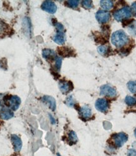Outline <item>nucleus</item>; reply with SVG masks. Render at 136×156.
<instances>
[{
	"label": "nucleus",
	"mask_w": 136,
	"mask_h": 156,
	"mask_svg": "<svg viewBox=\"0 0 136 156\" xmlns=\"http://www.w3.org/2000/svg\"><path fill=\"white\" fill-rule=\"evenodd\" d=\"M111 144L116 148H120L128 140V135L124 132L115 133L110 137Z\"/></svg>",
	"instance_id": "2"
},
{
	"label": "nucleus",
	"mask_w": 136,
	"mask_h": 156,
	"mask_svg": "<svg viewBox=\"0 0 136 156\" xmlns=\"http://www.w3.org/2000/svg\"><path fill=\"white\" fill-rule=\"evenodd\" d=\"M128 31L131 35L136 37V21L133 20L132 22L128 25Z\"/></svg>",
	"instance_id": "21"
},
{
	"label": "nucleus",
	"mask_w": 136,
	"mask_h": 156,
	"mask_svg": "<svg viewBox=\"0 0 136 156\" xmlns=\"http://www.w3.org/2000/svg\"><path fill=\"white\" fill-rule=\"evenodd\" d=\"M0 108H1V102H0Z\"/></svg>",
	"instance_id": "33"
},
{
	"label": "nucleus",
	"mask_w": 136,
	"mask_h": 156,
	"mask_svg": "<svg viewBox=\"0 0 136 156\" xmlns=\"http://www.w3.org/2000/svg\"><path fill=\"white\" fill-rule=\"evenodd\" d=\"M131 15L132 12L131 8L129 6H125L115 11L113 15L117 21L122 22L129 19L131 16Z\"/></svg>",
	"instance_id": "3"
},
{
	"label": "nucleus",
	"mask_w": 136,
	"mask_h": 156,
	"mask_svg": "<svg viewBox=\"0 0 136 156\" xmlns=\"http://www.w3.org/2000/svg\"><path fill=\"white\" fill-rule=\"evenodd\" d=\"M41 8L47 13L54 14L57 11V7L55 3L52 1H45L42 4Z\"/></svg>",
	"instance_id": "6"
},
{
	"label": "nucleus",
	"mask_w": 136,
	"mask_h": 156,
	"mask_svg": "<svg viewBox=\"0 0 136 156\" xmlns=\"http://www.w3.org/2000/svg\"><path fill=\"white\" fill-rule=\"evenodd\" d=\"M96 19L100 23H105L110 19V13L105 10H98L95 15Z\"/></svg>",
	"instance_id": "8"
},
{
	"label": "nucleus",
	"mask_w": 136,
	"mask_h": 156,
	"mask_svg": "<svg viewBox=\"0 0 136 156\" xmlns=\"http://www.w3.org/2000/svg\"><path fill=\"white\" fill-rule=\"evenodd\" d=\"M12 143L15 152H20L22 147V142L21 138L16 135H12L11 136Z\"/></svg>",
	"instance_id": "11"
},
{
	"label": "nucleus",
	"mask_w": 136,
	"mask_h": 156,
	"mask_svg": "<svg viewBox=\"0 0 136 156\" xmlns=\"http://www.w3.org/2000/svg\"><path fill=\"white\" fill-rule=\"evenodd\" d=\"M66 104L68 106H70V107H73L75 105V102H74V100L73 96H70L66 99Z\"/></svg>",
	"instance_id": "25"
},
{
	"label": "nucleus",
	"mask_w": 136,
	"mask_h": 156,
	"mask_svg": "<svg viewBox=\"0 0 136 156\" xmlns=\"http://www.w3.org/2000/svg\"><path fill=\"white\" fill-rule=\"evenodd\" d=\"M129 41V36L122 30L115 31L112 34L111 37L112 44L117 48H123L128 44Z\"/></svg>",
	"instance_id": "1"
},
{
	"label": "nucleus",
	"mask_w": 136,
	"mask_h": 156,
	"mask_svg": "<svg viewBox=\"0 0 136 156\" xmlns=\"http://www.w3.org/2000/svg\"><path fill=\"white\" fill-rule=\"evenodd\" d=\"M100 6L105 10H109L112 9L114 6V2L110 0H102L100 1Z\"/></svg>",
	"instance_id": "16"
},
{
	"label": "nucleus",
	"mask_w": 136,
	"mask_h": 156,
	"mask_svg": "<svg viewBox=\"0 0 136 156\" xmlns=\"http://www.w3.org/2000/svg\"><path fill=\"white\" fill-rule=\"evenodd\" d=\"M100 95L109 98H114L117 95L115 89L108 85H104L100 87Z\"/></svg>",
	"instance_id": "5"
},
{
	"label": "nucleus",
	"mask_w": 136,
	"mask_h": 156,
	"mask_svg": "<svg viewBox=\"0 0 136 156\" xmlns=\"http://www.w3.org/2000/svg\"><path fill=\"white\" fill-rule=\"evenodd\" d=\"M68 141L70 145L75 144L78 142V137L74 131H71L68 134Z\"/></svg>",
	"instance_id": "19"
},
{
	"label": "nucleus",
	"mask_w": 136,
	"mask_h": 156,
	"mask_svg": "<svg viewBox=\"0 0 136 156\" xmlns=\"http://www.w3.org/2000/svg\"><path fill=\"white\" fill-rule=\"evenodd\" d=\"M79 3L80 1H78V0H70V1L66 2V5H67L68 7L75 9L78 6Z\"/></svg>",
	"instance_id": "23"
},
{
	"label": "nucleus",
	"mask_w": 136,
	"mask_h": 156,
	"mask_svg": "<svg viewBox=\"0 0 136 156\" xmlns=\"http://www.w3.org/2000/svg\"><path fill=\"white\" fill-rule=\"evenodd\" d=\"M56 60V68L57 70H59L61 69V65H62V59L59 57H57L55 59Z\"/></svg>",
	"instance_id": "26"
},
{
	"label": "nucleus",
	"mask_w": 136,
	"mask_h": 156,
	"mask_svg": "<svg viewBox=\"0 0 136 156\" xmlns=\"http://www.w3.org/2000/svg\"><path fill=\"white\" fill-rule=\"evenodd\" d=\"M59 54L61 56L66 57V56H71L73 53L72 50L68 48H58Z\"/></svg>",
	"instance_id": "18"
},
{
	"label": "nucleus",
	"mask_w": 136,
	"mask_h": 156,
	"mask_svg": "<svg viewBox=\"0 0 136 156\" xmlns=\"http://www.w3.org/2000/svg\"><path fill=\"white\" fill-rule=\"evenodd\" d=\"M42 56L47 61H53L56 58L55 52L53 50L50 49H44L42 51Z\"/></svg>",
	"instance_id": "14"
},
{
	"label": "nucleus",
	"mask_w": 136,
	"mask_h": 156,
	"mask_svg": "<svg viewBox=\"0 0 136 156\" xmlns=\"http://www.w3.org/2000/svg\"><path fill=\"white\" fill-rule=\"evenodd\" d=\"M59 87L61 92L64 94H67L73 89V84L70 81L61 80L59 83Z\"/></svg>",
	"instance_id": "9"
},
{
	"label": "nucleus",
	"mask_w": 136,
	"mask_h": 156,
	"mask_svg": "<svg viewBox=\"0 0 136 156\" xmlns=\"http://www.w3.org/2000/svg\"><path fill=\"white\" fill-rule=\"evenodd\" d=\"M131 10V12H132L133 15L136 16V2H134V3H132Z\"/></svg>",
	"instance_id": "28"
},
{
	"label": "nucleus",
	"mask_w": 136,
	"mask_h": 156,
	"mask_svg": "<svg viewBox=\"0 0 136 156\" xmlns=\"http://www.w3.org/2000/svg\"><path fill=\"white\" fill-rule=\"evenodd\" d=\"M53 41L59 45L64 44L66 41V36L64 32L57 31L56 34L53 37Z\"/></svg>",
	"instance_id": "12"
},
{
	"label": "nucleus",
	"mask_w": 136,
	"mask_h": 156,
	"mask_svg": "<svg viewBox=\"0 0 136 156\" xmlns=\"http://www.w3.org/2000/svg\"><path fill=\"white\" fill-rule=\"evenodd\" d=\"M80 116L84 121H87L91 118L92 116L91 109L88 106H84L79 110Z\"/></svg>",
	"instance_id": "10"
},
{
	"label": "nucleus",
	"mask_w": 136,
	"mask_h": 156,
	"mask_svg": "<svg viewBox=\"0 0 136 156\" xmlns=\"http://www.w3.org/2000/svg\"><path fill=\"white\" fill-rule=\"evenodd\" d=\"M125 102L127 105L129 106H133L136 105V98L127 96L125 99Z\"/></svg>",
	"instance_id": "22"
},
{
	"label": "nucleus",
	"mask_w": 136,
	"mask_h": 156,
	"mask_svg": "<svg viewBox=\"0 0 136 156\" xmlns=\"http://www.w3.org/2000/svg\"><path fill=\"white\" fill-rule=\"evenodd\" d=\"M130 92L134 94H136V80L129 81L127 84Z\"/></svg>",
	"instance_id": "20"
},
{
	"label": "nucleus",
	"mask_w": 136,
	"mask_h": 156,
	"mask_svg": "<svg viewBox=\"0 0 136 156\" xmlns=\"http://www.w3.org/2000/svg\"><path fill=\"white\" fill-rule=\"evenodd\" d=\"M111 51V48L109 46H100L98 48V52L102 56L108 55Z\"/></svg>",
	"instance_id": "17"
},
{
	"label": "nucleus",
	"mask_w": 136,
	"mask_h": 156,
	"mask_svg": "<svg viewBox=\"0 0 136 156\" xmlns=\"http://www.w3.org/2000/svg\"><path fill=\"white\" fill-rule=\"evenodd\" d=\"M14 116V114L12 111L8 109L4 108L0 112V118L5 120L10 119L12 118H13Z\"/></svg>",
	"instance_id": "15"
},
{
	"label": "nucleus",
	"mask_w": 136,
	"mask_h": 156,
	"mask_svg": "<svg viewBox=\"0 0 136 156\" xmlns=\"http://www.w3.org/2000/svg\"><path fill=\"white\" fill-rule=\"evenodd\" d=\"M42 100L44 102L47 104L51 110L53 111H55L56 108V104L55 99L53 97H50L49 96H45L42 98Z\"/></svg>",
	"instance_id": "13"
},
{
	"label": "nucleus",
	"mask_w": 136,
	"mask_h": 156,
	"mask_svg": "<svg viewBox=\"0 0 136 156\" xmlns=\"http://www.w3.org/2000/svg\"><path fill=\"white\" fill-rule=\"evenodd\" d=\"M96 109L101 112H106L109 108L110 104L108 101L105 99H98L95 102Z\"/></svg>",
	"instance_id": "7"
},
{
	"label": "nucleus",
	"mask_w": 136,
	"mask_h": 156,
	"mask_svg": "<svg viewBox=\"0 0 136 156\" xmlns=\"http://www.w3.org/2000/svg\"><path fill=\"white\" fill-rule=\"evenodd\" d=\"M5 29V23L2 21L0 20V34L2 33Z\"/></svg>",
	"instance_id": "29"
},
{
	"label": "nucleus",
	"mask_w": 136,
	"mask_h": 156,
	"mask_svg": "<svg viewBox=\"0 0 136 156\" xmlns=\"http://www.w3.org/2000/svg\"><path fill=\"white\" fill-rule=\"evenodd\" d=\"M4 100L5 105L10 107L13 111L18 109L21 104V99L17 96H6Z\"/></svg>",
	"instance_id": "4"
},
{
	"label": "nucleus",
	"mask_w": 136,
	"mask_h": 156,
	"mask_svg": "<svg viewBox=\"0 0 136 156\" xmlns=\"http://www.w3.org/2000/svg\"><path fill=\"white\" fill-rule=\"evenodd\" d=\"M82 3V6L85 8V9H91L93 7V2L92 1H89V0H85V1H83L81 2Z\"/></svg>",
	"instance_id": "24"
},
{
	"label": "nucleus",
	"mask_w": 136,
	"mask_h": 156,
	"mask_svg": "<svg viewBox=\"0 0 136 156\" xmlns=\"http://www.w3.org/2000/svg\"><path fill=\"white\" fill-rule=\"evenodd\" d=\"M50 119L51 120H52V121H52V123L54 124V123H55V119H53V118L52 117V116H51L50 115Z\"/></svg>",
	"instance_id": "30"
},
{
	"label": "nucleus",
	"mask_w": 136,
	"mask_h": 156,
	"mask_svg": "<svg viewBox=\"0 0 136 156\" xmlns=\"http://www.w3.org/2000/svg\"><path fill=\"white\" fill-rule=\"evenodd\" d=\"M57 156H61V155H59V154H57Z\"/></svg>",
	"instance_id": "32"
},
{
	"label": "nucleus",
	"mask_w": 136,
	"mask_h": 156,
	"mask_svg": "<svg viewBox=\"0 0 136 156\" xmlns=\"http://www.w3.org/2000/svg\"><path fill=\"white\" fill-rule=\"evenodd\" d=\"M127 156H136V150L131 149L127 152Z\"/></svg>",
	"instance_id": "27"
},
{
	"label": "nucleus",
	"mask_w": 136,
	"mask_h": 156,
	"mask_svg": "<svg viewBox=\"0 0 136 156\" xmlns=\"http://www.w3.org/2000/svg\"><path fill=\"white\" fill-rule=\"evenodd\" d=\"M134 135H135V136L136 138V128L135 129V130H134Z\"/></svg>",
	"instance_id": "31"
}]
</instances>
